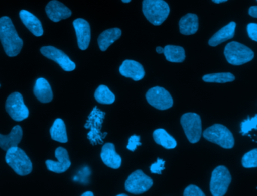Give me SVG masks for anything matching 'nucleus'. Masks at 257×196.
I'll return each mask as SVG.
<instances>
[{"mask_svg": "<svg viewBox=\"0 0 257 196\" xmlns=\"http://www.w3.org/2000/svg\"><path fill=\"white\" fill-rule=\"evenodd\" d=\"M0 41L9 57L17 56L23 47V40L19 37L11 18L7 16L0 18Z\"/></svg>", "mask_w": 257, "mask_h": 196, "instance_id": "1", "label": "nucleus"}, {"mask_svg": "<svg viewBox=\"0 0 257 196\" xmlns=\"http://www.w3.org/2000/svg\"><path fill=\"white\" fill-rule=\"evenodd\" d=\"M142 10L144 16L155 26L163 24L170 14V7L164 0H144Z\"/></svg>", "mask_w": 257, "mask_h": 196, "instance_id": "2", "label": "nucleus"}, {"mask_svg": "<svg viewBox=\"0 0 257 196\" xmlns=\"http://www.w3.org/2000/svg\"><path fill=\"white\" fill-rule=\"evenodd\" d=\"M6 161L17 174L26 176L33 170V164L25 151L16 146L7 151Z\"/></svg>", "mask_w": 257, "mask_h": 196, "instance_id": "3", "label": "nucleus"}, {"mask_svg": "<svg viewBox=\"0 0 257 196\" xmlns=\"http://www.w3.org/2000/svg\"><path fill=\"white\" fill-rule=\"evenodd\" d=\"M203 137L224 149H232L234 146L232 133L226 127L220 124H215L209 127L203 132Z\"/></svg>", "mask_w": 257, "mask_h": 196, "instance_id": "4", "label": "nucleus"}, {"mask_svg": "<svg viewBox=\"0 0 257 196\" xmlns=\"http://www.w3.org/2000/svg\"><path fill=\"white\" fill-rule=\"evenodd\" d=\"M227 61L231 65L240 66L251 61L254 57V52L243 44L231 42L227 44L224 50Z\"/></svg>", "mask_w": 257, "mask_h": 196, "instance_id": "5", "label": "nucleus"}, {"mask_svg": "<svg viewBox=\"0 0 257 196\" xmlns=\"http://www.w3.org/2000/svg\"><path fill=\"white\" fill-rule=\"evenodd\" d=\"M231 182L229 170L223 165H219L212 172L210 190L212 195L223 196L226 194Z\"/></svg>", "mask_w": 257, "mask_h": 196, "instance_id": "6", "label": "nucleus"}, {"mask_svg": "<svg viewBox=\"0 0 257 196\" xmlns=\"http://www.w3.org/2000/svg\"><path fill=\"white\" fill-rule=\"evenodd\" d=\"M185 134L191 143L199 141L202 135V125L199 115L195 113H185L180 119Z\"/></svg>", "mask_w": 257, "mask_h": 196, "instance_id": "7", "label": "nucleus"}, {"mask_svg": "<svg viewBox=\"0 0 257 196\" xmlns=\"http://www.w3.org/2000/svg\"><path fill=\"white\" fill-rule=\"evenodd\" d=\"M6 110L16 122H22L29 116V110L25 105L23 96L19 92L11 93L6 102Z\"/></svg>", "mask_w": 257, "mask_h": 196, "instance_id": "8", "label": "nucleus"}, {"mask_svg": "<svg viewBox=\"0 0 257 196\" xmlns=\"http://www.w3.org/2000/svg\"><path fill=\"white\" fill-rule=\"evenodd\" d=\"M153 185L151 177L146 175L143 170H137L131 173L124 184V188L132 194H140L148 191Z\"/></svg>", "mask_w": 257, "mask_h": 196, "instance_id": "9", "label": "nucleus"}, {"mask_svg": "<svg viewBox=\"0 0 257 196\" xmlns=\"http://www.w3.org/2000/svg\"><path fill=\"white\" fill-rule=\"evenodd\" d=\"M146 98L150 105L158 110H168L174 104L171 93L166 89L159 86L150 88L146 94Z\"/></svg>", "mask_w": 257, "mask_h": 196, "instance_id": "10", "label": "nucleus"}, {"mask_svg": "<svg viewBox=\"0 0 257 196\" xmlns=\"http://www.w3.org/2000/svg\"><path fill=\"white\" fill-rule=\"evenodd\" d=\"M42 54L54 60L66 72H71L76 69V63L61 50L54 46H43L40 48Z\"/></svg>", "mask_w": 257, "mask_h": 196, "instance_id": "11", "label": "nucleus"}, {"mask_svg": "<svg viewBox=\"0 0 257 196\" xmlns=\"http://www.w3.org/2000/svg\"><path fill=\"white\" fill-rule=\"evenodd\" d=\"M55 155L58 161L47 160L46 161L48 170L56 173H62L67 171L71 166V161L67 149L63 147L57 148Z\"/></svg>", "mask_w": 257, "mask_h": 196, "instance_id": "12", "label": "nucleus"}, {"mask_svg": "<svg viewBox=\"0 0 257 196\" xmlns=\"http://www.w3.org/2000/svg\"><path fill=\"white\" fill-rule=\"evenodd\" d=\"M76 37H77L78 46L81 50H86L91 42V27L89 23L83 18H77L73 22Z\"/></svg>", "mask_w": 257, "mask_h": 196, "instance_id": "13", "label": "nucleus"}, {"mask_svg": "<svg viewBox=\"0 0 257 196\" xmlns=\"http://www.w3.org/2000/svg\"><path fill=\"white\" fill-rule=\"evenodd\" d=\"M46 12L51 21L59 22L61 20L67 19L72 15L68 7L58 0H52L46 7Z\"/></svg>", "mask_w": 257, "mask_h": 196, "instance_id": "14", "label": "nucleus"}, {"mask_svg": "<svg viewBox=\"0 0 257 196\" xmlns=\"http://www.w3.org/2000/svg\"><path fill=\"white\" fill-rule=\"evenodd\" d=\"M119 72L126 78H131L134 81H140L145 76L144 66L133 60H125L119 67Z\"/></svg>", "mask_w": 257, "mask_h": 196, "instance_id": "15", "label": "nucleus"}, {"mask_svg": "<svg viewBox=\"0 0 257 196\" xmlns=\"http://www.w3.org/2000/svg\"><path fill=\"white\" fill-rule=\"evenodd\" d=\"M100 157L103 162L110 168L118 169L121 167V158L115 151L113 143H106L103 145Z\"/></svg>", "mask_w": 257, "mask_h": 196, "instance_id": "16", "label": "nucleus"}, {"mask_svg": "<svg viewBox=\"0 0 257 196\" xmlns=\"http://www.w3.org/2000/svg\"><path fill=\"white\" fill-rule=\"evenodd\" d=\"M19 17L25 27L35 36L40 37L44 33L41 21L34 14L27 10H22L19 12Z\"/></svg>", "mask_w": 257, "mask_h": 196, "instance_id": "17", "label": "nucleus"}, {"mask_svg": "<svg viewBox=\"0 0 257 196\" xmlns=\"http://www.w3.org/2000/svg\"><path fill=\"white\" fill-rule=\"evenodd\" d=\"M23 131L20 125H16L8 135L0 134V148L7 151L12 147L19 146L22 141Z\"/></svg>", "mask_w": 257, "mask_h": 196, "instance_id": "18", "label": "nucleus"}, {"mask_svg": "<svg viewBox=\"0 0 257 196\" xmlns=\"http://www.w3.org/2000/svg\"><path fill=\"white\" fill-rule=\"evenodd\" d=\"M34 93L36 97L43 104L51 102L53 99L52 87L49 81L44 78H39L36 81Z\"/></svg>", "mask_w": 257, "mask_h": 196, "instance_id": "19", "label": "nucleus"}, {"mask_svg": "<svg viewBox=\"0 0 257 196\" xmlns=\"http://www.w3.org/2000/svg\"><path fill=\"white\" fill-rule=\"evenodd\" d=\"M236 23L231 21L225 27L218 30L208 41L209 45L212 47L217 46L219 44L232 39L235 33Z\"/></svg>", "mask_w": 257, "mask_h": 196, "instance_id": "20", "label": "nucleus"}, {"mask_svg": "<svg viewBox=\"0 0 257 196\" xmlns=\"http://www.w3.org/2000/svg\"><path fill=\"white\" fill-rule=\"evenodd\" d=\"M121 36V30L119 28H111L104 30L99 36L97 42L99 48L102 51H106L112 43L118 40Z\"/></svg>", "mask_w": 257, "mask_h": 196, "instance_id": "21", "label": "nucleus"}, {"mask_svg": "<svg viewBox=\"0 0 257 196\" xmlns=\"http://www.w3.org/2000/svg\"><path fill=\"white\" fill-rule=\"evenodd\" d=\"M180 31L182 34L193 35L198 30V18L195 14H186L179 22Z\"/></svg>", "mask_w": 257, "mask_h": 196, "instance_id": "22", "label": "nucleus"}, {"mask_svg": "<svg viewBox=\"0 0 257 196\" xmlns=\"http://www.w3.org/2000/svg\"><path fill=\"white\" fill-rule=\"evenodd\" d=\"M153 139L157 144L161 145L167 149H172L177 146L175 139L170 135L165 129L159 128L153 132Z\"/></svg>", "mask_w": 257, "mask_h": 196, "instance_id": "23", "label": "nucleus"}, {"mask_svg": "<svg viewBox=\"0 0 257 196\" xmlns=\"http://www.w3.org/2000/svg\"><path fill=\"white\" fill-rule=\"evenodd\" d=\"M51 137L52 140L59 143H65L68 141L65 123L63 119H57L50 128Z\"/></svg>", "mask_w": 257, "mask_h": 196, "instance_id": "24", "label": "nucleus"}, {"mask_svg": "<svg viewBox=\"0 0 257 196\" xmlns=\"http://www.w3.org/2000/svg\"><path fill=\"white\" fill-rule=\"evenodd\" d=\"M163 54L167 60L173 63H182L186 59L184 48L177 45H168L164 48Z\"/></svg>", "mask_w": 257, "mask_h": 196, "instance_id": "25", "label": "nucleus"}, {"mask_svg": "<svg viewBox=\"0 0 257 196\" xmlns=\"http://www.w3.org/2000/svg\"><path fill=\"white\" fill-rule=\"evenodd\" d=\"M94 98L97 102L102 104H112L115 101V94L104 84L97 87L94 93Z\"/></svg>", "mask_w": 257, "mask_h": 196, "instance_id": "26", "label": "nucleus"}, {"mask_svg": "<svg viewBox=\"0 0 257 196\" xmlns=\"http://www.w3.org/2000/svg\"><path fill=\"white\" fill-rule=\"evenodd\" d=\"M203 81L209 83H228L234 81L235 77L231 72L207 74L202 77Z\"/></svg>", "mask_w": 257, "mask_h": 196, "instance_id": "27", "label": "nucleus"}, {"mask_svg": "<svg viewBox=\"0 0 257 196\" xmlns=\"http://www.w3.org/2000/svg\"><path fill=\"white\" fill-rule=\"evenodd\" d=\"M242 165L245 168H255L257 167V149L246 152L242 158Z\"/></svg>", "mask_w": 257, "mask_h": 196, "instance_id": "28", "label": "nucleus"}, {"mask_svg": "<svg viewBox=\"0 0 257 196\" xmlns=\"http://www.w3.org/2000/svg\"><path fill=\"white\" fill-rule=\"evenodd\" d=\"M257 116H254L252 119H248L241 123V131L240 133L243 135L249 133L252 129H256L257 128Z\"/></svg>", "mask_w": 257, "mask_h": 196, "instance_id": "29", "label": "nucleus"}, {"mask_svg": "<svg viewBox=\"0 0 257 196\" xmlns=\"http://www.w3.org/2000/svg\"><path fill=\"white\" fill-rule=\"evenodd\" d=\"M184 196H204L205 194L203 192L202 190L195 185H189L185 188L184 192H183Z\"/></svg>", "mask_w": 257, "mask_h": 196, "instance_id": "30", "label": "nucleus"}, {"mask_svg": "<svg viewBox=\"0 0 257 196\" xmlns=\"http://www.w3.org/2000/svg\"><path fill=\"white\" fill-rule=\"evenodd\" d=\"M165 161L163 159L158 158L157 161L156 163H153L150 166V171L153 173H157V174H162V171L165 170Z\"/></svg>", "mask_w": 257, "mask_h": 196, "instance_id": "31", "label": "nucleus"}, {"mask_svg": "<svg viewBox=\"0 0 257 196\" xmlns=\"http://www.w3.org/2000/svg\"><path fill=\"white\" fill-rule=\"evenodd\" d=\"M140 140H141V137H140V136H132V137L129 138L128 144L127 145V149L134 152L138 146H141V143L140 142Z\"/></svg>", "mask_w": 257, "mask_h": 196, "instance_id": "32", "label": "nucleus"}, {"mask_svg": "<svg viewBox=\"0 0 257 196\" xmlns=\"http://www.w3.org/2000/svg\"><path fill=\"white\" fill-rule=\"evenodd\" d=\"M248 36L252 40L257 41V24L255 23H249L246 27Z\"/></svg>", "mask_w": 257, "mask_h": 196, "instance_id": "33", "label": "nucleus"}, {"mask_svg": "<svg viewBox=\"0 0 257 196\" xmlns=\"http://www.w3.org/2000/svg\"><path fill=\"white\" fill-rule=\"evenodd\" d=\"M249 15L253 18H257V6H251L249 9Z\"/></svg>", "mask_w": 257, "mask_h": 196, "instance_id": "34", "label": "nucleus"}, {"mask_svg": "<svg viewBox=\"0 0 257 196\" xmlns=\"http://www.w3.org/2000/svg\"><path fill=\"white\" fill-rule=\"evenodd\" d=\"M82 196H94V193L92 191H85V193L82 194Z\"/></svg>", "mask_w": 257, "mask_h": 196, "instance_id": "35", "label": "nucleus"}, {"mask_svg": "<svg viewBox=\"0 0 257 196\" xmlns=\"http://www.w3.org/2000/svg\"><path fill=\"white\" fill-rule=\"evenodd\" d=\"M156 52L159 53V54H162V53L164 52V48H162V47L158 46L156 48Z\"/></svg>", "mask_w": 257, "mask_h": 196, "instance_id": "36", "label": "nucleus"}, {"mask_svg": "<svg viewBox=\"0 0 257 196\" xmlns=\"http://www.w3.org/2000/svg\"><path fill=\"white\" fill-rule=\"evenodd\" d=\"M212 1L216 3V4H219V3H224V2L228 1V0H212Z\"/></svg>", "mask_w": 257, "mask_h": 196, "instance_id": "37", "label": "nucleus"}, {"mask_svg": "<svg viewBox=\"0 0 257 196\" xmlns=\"http://www.w3.org/2000/svg\"><path fill=\"white\" fill-rule=\"evenodd\" d=\"M121 1H122L124 3H130L132 0H121Z\"/></svg>", "mask_w": 257, "mask_h": 196, "instance_id": "38", "label": "nucleus"}, {"mask_svg": "<svg viewBox=\"0 0 257 196\" xmlns=\"http://www.w3.org/2000/svg\"><path fill=\"white\" fill-rule=\"evenodd\" d=\"M118 196H127V194H118Z\"/></svg>", "mask_w": 257, "mask_h": 196, "instance_id": "39", "label": "nucleus"}, {"mask_svg": "<svg viewBox=\"0 0 257 196\" xmlns=\"http://www.w3.org/2000/svg\"><path fill=\"white\" fill-rule=\"evenodd\" d=\"M0 87H1V84H0Z\"/></svg>", "mask_w": 257, "mask_h": 196, "instance_id": "40", "label": "nucleus"}]
</instances>
